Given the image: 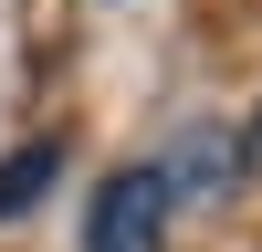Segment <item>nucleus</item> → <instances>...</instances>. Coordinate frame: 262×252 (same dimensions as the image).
I'll return each instance as SVG.
<instances>
[{"instance_id":"obj_2","label":"nucleus","mask_w":262,"mask_h":252,"mask_svg":"<svg viewBox=\"0 0 262 252\" xmlns=\"http://www.w3.org/2000/svg\"><path fill=\"white\" fill-rule=\"evenodd\" d=\"M53 179H63V147H21V158H0V221H21Z\"/></svg>"},{"instance_id":"obj_1","label":"nucleus","mask_w":262,"mask_h":252,"mask_svg":"<svg viewBox=\"0 0 262 252\" xmlns=\"http://www.w3.org/2000/svg\"><path fill=\"white\" fill-rule=\"evenodd\" d=\"M168 210H179V179L168 168H116L84 210V252H168Z\"/></svg>"},{"instance_id":"obj_3","label":"nucleus","mask_w":262,"mask_h":252,"mask_svg":"<svg viewBox=\"0 0 262 252\" xmlns=\"http://www.w3.org/2000/svg\"><path fill=\"white\" fill-rule=\"evenodd\" d=\"M252 126H262V116H252Z\"/></svg>"}]
</instances>
